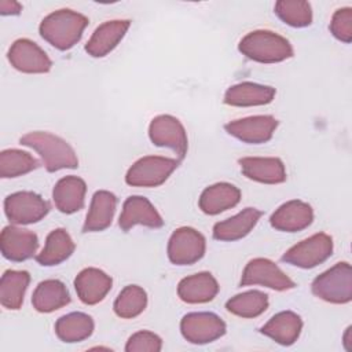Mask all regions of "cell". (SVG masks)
<instances>
[{"label":"cell","instance_id":"cell-24","mask_svg":"<svg viewBox=\"0 0 352 352\" xmlns=\"http://www.w3.org/2000/svg\"><path fill=\"white\" fill-rule=\"evenodd\" d=\"M301 330L302 319L293 311L278 312L260 329L264 336L283 346L293 345L298 340Z\"/></svg>","mask_w":352,"mask_h":352},{"label":"cell","instance_id":"cell-28","mask_svg":"<svg viewBox=\"0 0 352 352\" xmlns=\"http://www.w3.org/2000/svg\"><path fill=\"white\" fill-rule=\"evenodd\" d=\"M76 245L65 228H55L45 239L43 250L36 256V261L43 267H52L67 260Z\"/></svg>","mask_w":352,"mask_h":352},{"label":"cell","instance_id":"cell-22","mask_svg":"<svg viewBox=\"0 0 352 352\" xmlns=\"http://www.w3.org/2000/svg\"><path fill=\"white\" fill-rule=\"evenodd\" d=\"M85 192V182L81 177L70 175L56 182L52 190V199L59 212L72 214L84 206Z\"/></svg>","mask_w":352,"mask_h":352},{"label":"cell","instance_id":"cell-6","mask_svg":"<svg viewBox=\"0 0 352 352\" xmlns=\"http://www.w3.org/2000/svg\"><path fill=\"white\" fill-rule=\"evenodd\" d=\"M333 253V239L324 232H318L287 249L282 261L298 268H314L324 263Z\"/></svg>","mask_w":352,"mask_h":352},{"label":"cell","instance_id":"cell-12","mask_svg":"<svg viewBox=\"0 0 352 352\" xmlns=\"http://www.w3.org/2000/svg\"><path fill=\"white\" fill-rule=\"evenodd\" d=\"M8 60L14 69L28 74L48 73L52 62L34 41L29 38L15 40L8 50Z\"/></svg>","mask_w":352,"mask_h":352},{"label":"cell","instance_id":"cell-7","mask_svg":"<svg viewBox=\"0 0 352 352\" xmlns=\"http://www.w3.org/2000/svg\"><path fill=\"white\" fill-rule=\"evenodd\" d=\"M205 250V236L192 227L176 228L168 242V258L175 265H191L204 257Z\"/></svg>","mask_w":352,"mask_h":352},{"label":"cell","instance_id":"cell-8","mask_svg":"<svg viewBox=\"0 0 352 352\" xmlns=\"http://www.w3.org/2000/svg\"><path fill=\"white\" fill-rule=\"evenodd\" d=\"M50 204L33 191H18L4 199V213L12 224H33L44 219Z\"/></svg>","mask_w":352,"mask_h":352},{"label":"cell","instance_id":"cell-19","mask_svg":"<svg viewBox=\"0 0 352 352\" xmlns=\"http://www.w3.org/2000/svg\"><path fill=\"white\" fill-rule=\"evenodd\" d=\"M242 173L258 183L279 184L286 180L283 162L276 157H243L238 160Z\"/></svg>","mask_w":352,"mask_h":352},{"label":"cell","instance_id":"cell-37","mask_svg":"<svg viewBox=\"0 0 352 352\" xmlns=\"http://www.w3.org/2000/svg\"><path fill=\"white\" fill-rule=\"evenodd\" d=\"M22 11V6L14 0H1L0 1V14L1 15H18Z\"/></svg>","mask_w":352,"mask_h":352},{"label":"cell","instance_id":"cell-31","mask_svg":"<svg viewBox=\"0 0 352 352\" xmlns=\"http://www.w3.org/2000/svg\"><path fill=\"white\" fill-rule=\"evenodd\" d=\"M268 308V296L260 290H248L231 297L226 309L239 318H257Z\"/></svg>","mask_w":352,"mask_h":352},{"label":"cell","instance_id":"cell-13","mask_svg":"<svg viewBox=\"0 0 352 352\" xmlns=\"http://www.w3.org/2000/svg\"><path fill=\"white\" fill-rule=\"evenodd\" d=\"M278 120L272 116H250L230 121L224 125L228 135L248 144H261L271 140Z\"/></svg>","mask_w":352,"mask_h":352},{"label":"cell","instance_id":"cell-36","mask_svg":"<svg viewBox=\"0 0 352 352\" xmlns=\"http://www.w3.org/2000/svg\"><path fill=\"white\" fill-rule=\"evenodd\" d=\"M329 29L337 40L346 44L351 43L352 41V8L351 7L338 8L331 16Z\"/></svg>","mask_w":352,"mask_h":352},{"label":"cell","instance_id":"cell-5","mask_svg":"<svg viewBox=\"0 0 352 352\" xmlns=\"http://www.w3.org/2000/svg\"><path fill=\"white\" fill-rule=\"evenodd\" d=\"M177 166L179 160L147 155L138 160L128 169L125 182L132 187H157L165 183Z\"/></svg>","mask_w":352,"mask_h":352},{"label":"cell","instance_id":"cell-16","mask_svg":"<svg viewBox=\"0 0 352 352\" xmlns=\"http://www.w3.org/2000/svg\"><path fill=\"white\" fill-rule=\"evenodd\" d=\"M314 220V210L309 204L292 199L282 204L270 217L271 226L283 232L302 231L311 226Z\"/></svg>","mask_w":352,"mask_h":352},{"label":"cell","instance_id":"cell-35","mask_svg":"<svg viewBox=\"0 0 352 352\" xmlns=\"http://www.w3.org/2000/svg\"><path fill=\"white\" fill-rule=\"evenodd\" d=\"M161 349L162 340L148 330L133 333L125 344L126 352H160Z\"/></svg>","mask_w":352,"mask_h":352},{"label":"cell","instance_id":"cell-15","mask_svg":"<svg viewBox=\"0 0 352 352\" xmlns=\"http://www.w3.org/2000/svg\"><path fill=\"white\" fill-rule=\"evenodd\" d=\"M38 248V238L34 232L19 228L15 226H7L0 234L1 254L15 263H21L32 258Z\"/></svg>","mask_w":352,"mask_h":352},{"label":"cell","instance_id":"cell-14","mask_svg":"<svg viewBox=\"0 0 352 352\" xmlns=\"http://www.w3.org/2000/svg\"><path fill=\"white\" fill-rule=\"evenodd\" d=\"M118 226L122 231H129L135 226L148 228H161L164 220L154 205L142 195H131L122 205V212L118 219Z\"/></svg>","mask_w":352,"mask_h":352},{"label":"cell","instance_id":"cell-11","mask_svg":"<svg viewBox=\"0 0 352 352\" xmlns=\"http://www.w3.org/2000/svg\"><path fill=\"white\" fill-rule=\"evenodd\" d=\"M148 138L153 144L173 150L179 160L184 158L188 147V139L182 122L169 114H161L151 120L148 125Z\"/></svg>","mask_w":352,"mask_h":352},{"label":"cell","instance_id":"cell-2","mask_svg":"<svg viewBox=\"0 0 352 352\" xmlns=\"http://www.w3.org/2000/svg\"><path fill=\"white\" fill-rule=\"evenodd\" d=\"M19 143L37 151L48 172L74 169L78 166V158L73 147L65 139L54 133L43 131L29 132L19 139Z\"/></svg>","mask_w":352,"mask_h":352},{"label":"cell","instance_id":"cell-10","mask_svg":"<svg viewBox=\"0 0 352 352\" xmlns=\"http://www.w3.org/2000/svg\"><path fill=\"white\" fill-rule=\"evenodd\" d=\"M261 285L276 292L296 287V283L271 260L257 257L250 260L243 268L239 286Z\"/></svg>","mask_w":352,"mask_h":352},{"label":"cell","instance_id":"cell-17","mask_svg":"<svg viewBox=\"0 0 352 352\" xmlns=\"http://www.w3.org/2000/svg\"><path fill=\"white\" fill-rule=\"evenodd\" d=\"M131 26L128 19H114L99 25L85 44V51L92 58H103L110 54L124 38Z\"/></svg>","mask_w":352,"mask_h":352},{"label":"cell","instance_id":"cell-29","mask_svg":"<svg viewBox=\"0 0 352 352\" xmlns=\"http://www.w3.org/2000/svg\"><path fill=\"white\" fill-rule=\"evenodd\" d=\"M94 319L84 312H70L60 316L55 323V334L63 342H80L94 333Z\"/></svg>","mask_w":352,"mask_h":352},{"label":"cell","instance_id":"cell-9","mask_svg":"<svg viewBox=\"0 0 352 352\" xmlns=\"http://www.w3.org/2000/svg\"><path fill=\"white\" fill-rule=\"evenodd\" d=\"M227 326L213 312H190L180 322V331L184 340L202 345L216 341L226 334Z\"/></svg>","mask_w":352,"mask_h":352},{"label":"cell","instance_id":"cell-4","mask_svg":"<svg viewBox=\"0 0 352 352\" xmlns=\"http://www.w3.org/2000/svg\"><path fill=\"white\" fill-rule=\"evenodd\" d=\"M312 293L331 304H348L352 300V268L346 261L334 264L316 276L311 285Z\"/></svg>","mask_w":352,"mask_h":352},{"label":"cell","instance_id":"cell-23","mask_svg":"<svg viewBox=\"0 0 352 352\" xmlns=\"http://www.w3.org/2000/svg\"><path fill=\"white\" fill-rule=\"evenodd\" d=\"M263 212L256 208H246L235 216L213 226V238L223 242H232L245 238L257 224Z\"/></svg>","mask_w":352,"mask_h":352},{"label":"cell","instance_id":"cell-26","mask_svg":"<svg viewBox=\"0 0 352 352\" xmlns=\"http://www.w3.org/2000/svg\"><path fill=\"white\" fill-rule=\"evenodd\" d=\"M117 208V197L107 191L99 190L92 195L89 210L87 213L82 232H98L106 230L114 217Z\"/></svg>","mask_w":352,"mask_h":352},{"label":"cell","instance_id":"cell-25","mask_svg":"<svg viewBox=\"0 0 352 352\" xmlns=\"http://www.w3.org/2000/svg\"><path fill=\"white\" fill-rule=\"evenodd\" d=\"M239 201V188L231 183L221 182L206 187L199 195L198 205L204 213L213 216L236 206Z\"/></svg>","mask_w":352,"mask_h":352},{"label":"cell","instance_id":"cell-1","mask_svg":"<svg viewBox=\"0 0 352 352\" xmlns=\"http://www.w3.org/2000/svg\"><path fill=\"white\" fill-rule=\"evenodd\" d=\"M88 18L77 11L62 8L48 14L40 23V36L59 51L73 48L88 26Z\"/></svg>","mask_w":352,"mask_h":352},{"label":"cell","instance_id":"cell-30","mask_svg":"<svg viewBox=\"0 0 352 352\" xmlns=\"http://www.w3.org/2000/svg\"><path fill=\"white\" fill-rule=\"evenodd\" d=\"M30 282L28 271L7 270L0 279V302L7 309H19Z\"/></svg>","mask_w":352,"mask_h":352},{"label":"cell","instance_id":"cell-38","mask_svg":"<svg viewBox=\"0 0 352 352\" xmlns=\"http://www.w3.org/2000/svg\"><path fill=\"white\" fill-rule=\"evenodd\" d=\"M351 333H352V327L349 326L344 334V345H345V349L346 351H352V345H351Z\"/></svg>","mask_w":352,"mask_h":352},{"label":"cell","instance_id":"cell-18","mask_svg":"<svg viewBox=\"0 0 352 352\" xmlns=\"http://www.w3.org/2000/svg\"><path fill=\"white\" fill-rule=\"evenodd\" d=\"M113 279L99 268H84L74 279V289L81 302L95 305L111 290Z\"/></svg>","mask_w":352,"mask_h":352},{"label":"cell","instance_id":"cell-32","mask_svg":"<svg viewBox=\"0 0 352 352\" xmlns=\"http://www.w3.org/2000/svg\"><path fill=\"white\" fill-rule=\"evenodd\" d=\"M147 307V293L138 285L125 286L117 296L113 308L117 316L132 319L139 316Z\"/></svg>","mask_w":352,"mask_h":352},{"label":"cell","instance_id":"cell-3","mask_svg":"<svg viewBox=\"0 0 352 352\" xmlns=\"http://www.w3.org/2000/svg\"><path fill=\"white\" fill-rule=\"evenodd\" d=\"M238 50L248 59L258 63H279L293 56V47L287 38L271 30L249 32L238 44Z\"/></svg>","mask_w":352,"mask_h":352},{"label":"cell","instance_id":"cell-20","mask_svg":"<svg viewBox=\"0 0 352 352\" xmlns=\"http://www.w3.org/2000/svg\"><path fill=\"white\" fill-rule=\"evenodd\" d=\"M276 89L270 85L243 81L231 85L224 94V103L234 107L264 106L274 100Z\"/></svg>","mask_w":352,"mask_h":352},{"label":"cell","instance_id":"cell-21","mask_svg":"<svg viewBox=\"0 0 352 352\" xmlns=\"http://www.w3.org/2000/svg\"><path fill=\"white\" fill-rule=\"evenodd\" d=\"M219 293V283L210 272H198L183 278L177 285V296L187 304L212 301Z\"/></svg>","mask_w":352,"mask_h":352},{"label":"cell","instance_id":"cell-33","mask_svg":"<svg viewBox=\"0 0 352 352\" xmlns=\"http://www.w3.org/2000/svg\"><path fill=\"white\" fill-rule=\"evenodd\" d=\"M38 166V161L26 151L8 148L0 153V177L11 179L26 175Z\"/></svg>","mask_w":352,"mask_h":352},{"label":"cell","instance_id":"cell-27","mask_svg":"<svg viewBox=\"0 0 352 352\" xmlns=\"http://www.w3.org/2000/svg\"><path fill=\"white\" fill-rule=\"evenodd\" d=\"M70 302V294L63 282L45 279L40 282L32 296L33 308L41 314L54 312Z\"/></svg>","mask_w":352,"mask_h":352},{"label":"cell","instance_id":"cell-34","mask_svg":"<svg viewBox=\"0 0 352 352\" xmlns=\"http://www.w3.org/2000/svg\"><path fill=\"white\" fill-rule=\"evenodd\" d=\"M275 14L293 28H305L312 23L311 4L304 0H279L275 3Z\"/></svg>","mask_w":352,"mask_h":352}]
</instances>
